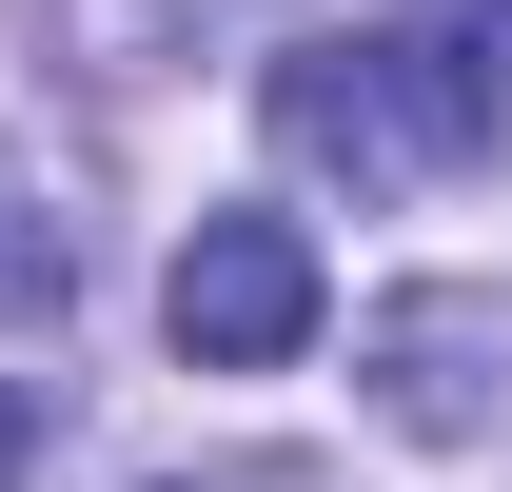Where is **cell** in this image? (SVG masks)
<instances>
[{
	"label": "cell",
	"mask_w": 512,
	"mask_h": 492,
	"mask_svg": "<svg viewBox=\"0 0 512 492\" xmlns=\"http://www.w3.org/2000/svg\"><path fill=\"white\" fill-rule=\"evenodd\" d=\"M197 492H316V473H197Z\"/></svg>",
	"instance_id": "obj_6"
},
{
	"label": "cell",
	"mask_w": 512,
	"mask_h": 492,
	"mask_svg": "<svg viewBox=\"0 0 512 492\" xmlns=\"http://www.w3.org/2000/svg\"><path fill=\"white\" fill-rule=\"evenodd\" d=\"M60 276H79L60 217H20V197H0V315H60Z\"/></svg>",
	"instance_id": "obj_4"
},
{
	"label": "cell",
	"mask_w": 512,
	"mask_h": 492,
	"mask_svg": "<svg viewBox=\"0 0 512 492\" xmlns=\"http://www.w3.org/2000/svg\"><path fill=\"white\" fill-rule=\"evenodd\" d=\"M316 315H335V276H316V237H296V217H197L178 276H158V335H178L197 374H276V355H316Z\"/></svg>",
	"instance_id": "obj_2"
},
{
	"label": "cell",
	"mask_w": 512,
	"mask_h": 492,
	"mask_svg": "<svg viewBox=\"0 0 512 492\" xmlns=\"http://www.w3.org/2000/svg\"><path fill=\"white\" fill-rule=\"evenodd\" d=\"M355 355H375V414H394V433H434V453H453V433H493V374H512V315H493V296H453V276H434V296H375V335H355Z\"/></svg>",
	"instance_id": "obj_3"
},
{
	"label": "cell",
	"mask_w": 512,
	"mask_h": 492,
	"mask_svg": "<svg viewBox=\"0 0 512 492\" xmlns=\"http://www.w3.org/2000/svg\"><path fill=\"white\" fill-rule=\"evenodd\" d=\"M20 453H40V394H20V374H0V492H20Z\"/></svg>",
	"instance_id": "obj_5"
},
{
	"label": "cell",
	"mask_w": 512,
	"mask_h": 492,
	"mask_svg": "<svg viewBox=\"0 0 512 492\" xmlns=\"http://www.w3.org/2000/svg\"><path fill=\"white\" fill-rule=\"evenodd\" d=\"M276 138L316 178H453L512 138V0L473 20H375V40H296L276 60Z\"/></svg>",
	"instance_id": "obj_1"
}]
</instances>
